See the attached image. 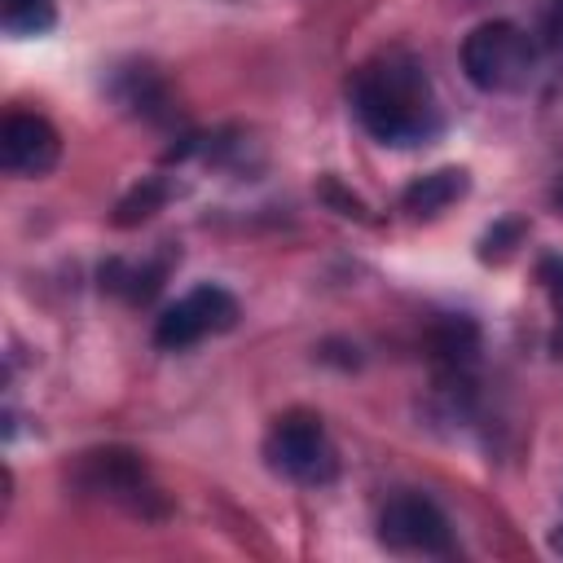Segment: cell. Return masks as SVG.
Returning a JSON list of instances; mask_svg holds the SVG:
<instances>
[{
  "instance_id": "1",
  "label": "cell",
  "mask_w": 563,
  "mask_h": 563,
  "mask_svg": "<svg viewBox=\"0 0 563 563\" xmlns=\"http://www.w3.org/2000/svg\"><path fill=\"white\" fill-rule=\"evenodd\" d=\"M352 114L361 128L391 150H413L440 136L444 114L427 66L413 53H378L352 75Z\"/></svg>"
},
{
  "instance_id": "2",
  "label": "cell",
  "mask_w": 563,
  "mask_h": 563,
  "mask_svg": "<svg viewBox=\"0 0 563 563\" xmlns=\"http://www.w3.org/2000/svg\"><path fill=\"white\" fill-rule=\"evenodd\" d=\"M462 70L479 92H523L541 75V44L515 22H479L462 40Z\"/></svg>"
},
{
  "instance_id": "3",
  "label": "cell",
  "mask_w": 563,
  "mask_h": 563,
  "mask_svg": "<svg viewBox=\"0 0 563 563\" xmlns=\"http://www.w3.org/2000/svg\"><path fill=\"white\" fill-rule=\"evenodd\" d=\"M264 457L277 475H286L295 484H330L339 471V457H334V444H330L321 418L303 413V409H290L268 427Z\"/></svg>"
},
{
  "instance_id": "4",
  "label": "cell",
  "mask_w": 563,
  "mask_h": 563,
  "mask_svg": "<svg viewBox=\"0 0 563 563\" xmlns=\"http://www.w3.org/2000/svg\"><path fill=\"white\" fill-rule=\"evenodd\" d=\"M75 484H79L84 493H92V497H106V501L132 510V515H145V519H150V515H163L158 488H154V479H150L141 453H132V449L110 444V449L84 453V457L75 462Z\"/></svg>"
},
{
  "instance_id": "5",
  "label": "cell",
  "mask_w": 563,
  "mask_h": 563,
  "mask_svg": "<svg viewBox=\"0 0 563 563\" xmlns=\"http://www.w3.org/2000/svg\"><path fill=\"white\" fill-rule=\"evenodd\" d=\"M378 541L396 554H453V528L449 515L422 497V493H396L387 497V506L378 510Z\"/></svg>"
},
{
  "instance_id": "6",
  "label": "cell",
  "mask_w": 563,
  "mask_h": 563,
  "mask_svg": "<svg viewBox=\"0 0 563 563\" xmlns=\"http://www.w3.org/2000/svg\"><path fill=\"white\" fill-rule=\"evenodd\" d=\"M238 299L224 290V286H194L185 299H176L172 308H163V317L154 321V343L176 352V347H189L207 334H224L238 325Z\"/></svg>"
},
{
  "instance_id": "7",
  "label": "cell",
  "mask_w": 563,
  "mask_h": 563,
  "mask_svg": "<svg viewBox=\"0 0 563 563\" xmlns=\"http://www.w3.org/2000/svg\"><path fill=\"white\" fill-rule=\"evenodd\" d=\"M62 158V136L57 128L44 119V114H31V110H13L0 128V163L9 176H22V180H35V176H48Z\"/></svg>"
},
{
  "instance_id": "8",
  "label": "cell",
  "mask_w": 563,
  "mask_h": 563,
  "mask_svg": "<svg viewBox=\"0 0 563 563\" xmlns=\"http://www.w3.org/2000/svg\"><path fill=\"white\" fill-rule=\"evenodd\" d=\"M471 189V176L462 167H435L427 176H413L400 194V207L409 216H440L444 207H453L457 198H466Z\"/></svg>"
},
{
  "instance_id": "9",
  "label": "cell",
  "mask_w": 563,
  "mask_h": 563,
  "mask_svg": "<svg viewBox=\"0 0 563 563\" xmlns=\"http://www.w3.org/2000/svg\"><path fill=\"white\" fill-rule=\"evenodd\" d=\"M163 277H167V264L163 260L158 264H123V260H110L101 268V286L114 290V295H123L128 303L154 299L163 290Z\"/></svg>"
},
{
  "instance_id": "10",
  "label": "cell",
  "mask_w": 563,
  "mask_h": 563,
  "mask_svg": "<svg viewBox=\"0 0 563 563\" xmlns=\"http://www.w3.org/2000/svg\"><path fill=\"white\" fill-rule=\"evenodd\" d=\"M114 92H119V101H123L128 110L150 114V119H158V114H163V106H167V92H163V84L154 79V70H150V66H128Z\"/></svg>"
},
{
  "instance_id": "11",
  "label": "cell",
  "mask_w": 563,
  "mask_h": 563,
  "mask_svg": "<svg viewBox=\"0 0 563 563\" xmlns=\"http://www.w3.org/2000/svg\"><path fill=\"white\" fill-rule=\"evenodd\" d=\"M172 198V189H167V180H158V176H150V180H141L136 189H128L123 198H119V207H114V224L119 229H132V224H145L163 202Z\"/></svg>"
},
{
  "instance_id": "12",
  "label": "cell",
  "mask_w": 563,
  "mask_h": 563,
  "mask_svg": "<svg viewBox=\"0 0 563 563\" xmlns=\"http://www.w3.org/2000/svg\"><path fill=\"white\" fill-rule=\"evenodd\" d=\"M0 22L9 35H44L57 22L53 0H0Z\"/></svg>"
},
{
  "instance_id": "13",
  "label": "cell",
  "mask_w": 563,
  "mask_h": 563,
  "mask_svg": "<svg viewBox=\"0 0 563 563\" xmlns=\"http://www.w3.org/2000/svg\"><path fill=\"white\" fill-rule=\"evenodd\" d=\"M537 282L545 286V295H550V308H554V317H559V330H554L550 347L563 356V255H545V260L537 264Z\"/></svg>"
},
{
  "instance_id": "14",
  "label": "cell",
  "mask_w": 563,
  "mask_h": 563,
  "mask_svg": "<svg viewBox=\"0 0 563 563\" xmlns=\"http://www.w3.org/2000/svg\"><path fill=\"white\" fill-rule=\"evenodd\" d=\"M537 44H541V62H550L563 75V0H550L541 31H537Z\"/></svg>"
},
{
  "instance_id": "15",
  "label": "cell",
  "mask_w": 563,
  "mask_h": 563,
  "mask_svg": "<svg viewBox=\"0 0 563 563\" xmlns=\"http://www.w3.org/2000/svg\"><path fill=\"white\" fill-rule=\"evenodd\" d=\"M519 238H523V224H519V220H501V224H493V229L484 233L479 255H484V260H506Z\"/></svg>"
},
{
  "instance_id": "16",
  "label": "cell",
  "mask_w": 563,
  "mask_h": 563,
  "mask_svg": "<svg viewBox=\"0 0 563 563\" xmlns=\"http://www.w3.org/2000/svg\"><path fill=\"white\" fill-rule=\"evenodd\" d=\"M550 550H554V554H563V528H554V532H550Z\"/></svg>"
}]
</instances>
